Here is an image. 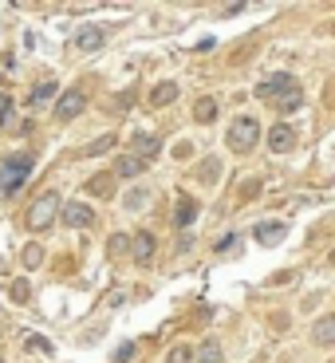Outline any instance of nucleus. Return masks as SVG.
Instances as JSON below:
<instances>
[{
    "instance_id": "obj_1",
    "label": "nucleus",
    "mask_w": 335,
    "mask_h": 363,
    "mask_svg": "<svg viewBox=\"0 0 335 363\" xmlns=\"http://www.w3.org/2000/svg\"><path fill=\"white\" fill-rule=\"evenodd\" d=\"M256 95H261V99H272L280 111H296L300 103H304V91H300L296 75H288V72L268 75V79H264L261 87H256Z\"/></svg>"
},
{
    "instance_id": "obj_2",
    "label": "nucleus",
    "mask_w": 335,
    "mask_h": 363,
    "mask_svg": "<svg viewBox=\"0 0 335 363\" xmlns=\"http://www.w3.org/2000/svg\"><path fill=\"white\" fill-rule=\"evenodd\" d=\"M32 166H36V155H32V150H20V155H8V158H4V162H0V198L16 194L20 186L28 182Z\"/></svg>"
},
{
    "instance_id": "obj_3",
    "label": "nucleus",
    "mask_w": 335,
    "mask_h": 363,
    "mask_svg": "<svg viewBox=\"0 0 335 363\" xmlns=\"http://www.w3.org/2000/svg\"><path fill=\"white\" fill-rule=\"evenodd\" d=\"M256 143H261V123H256L253 115H241L233 127H229V150L249 155V150H256Z\"/></svg>"
},
{
    "instance_id": "obj_4",
    "label": "nucleus",
    "mask_w": 335,
    "mask_h": 363,
    "mask_svg": "<svg viewBox=\"0 0 335 363\" xmlns=\"http://www.w3.org/2000/svg\"><path fill=\"white\" fill-rule=\"evenodd\" d=\"M59 206H64V201L55 198V194H44V198H36V201H32V209L24 213V225L32 229V233L47 229V225H52V218L59 213Z\"/></svg>"
},
{
    "instance_id": "obj_5",
    "label": "nucleus",
    "mask_w": 335,
    "mask_h": 363,
    "mask_svg": "<svg viewBox=\"0 0 335 363\" xmlns=\"http://www.w3.org/2000/svg\"><path fill=\"white\" fill-rule=\"evenodd\" d=\"M83 107H87V95H83L79 87H72V91L59 95V103H55V118H59V123H72Z\"/></svg>"
},
{
    "instance_id": "obj_6",
    "label": "nucleus",
    "mask_w": 335,
    "mask_h": 363,
    "mask_svg": "<svg viewBox=\"0 0 335 363\" xmlns=\"http://www.w3.org/2000/svg\"><path fill=\"white\" fill-rule=\"evenodd\" d=\"M103 44H107V32H103L99 24H83L79 32H75V48H79V52H99Z\"/></svg>"
},
{
    "instance_id": "obj_7",
    "label": "nucleus",
    "mask_w": 335,
    "mask_h": 363,
    "mask_svg": "<svg viewBox=\"0 0 335 363\" xmlns=\"http://www.w3.org/2000/svg\"><path fill=\"white\" fill-rule=\"evenodd\" d=\"M268 146L276 150V155H288L292 146H296V130H292L288 123H276V127L268 130Z\"/></svg>"
},
{
    "instance_id": "obj_8",
    "label": "nucleus",
    "mask_w": 335,
    "mask_h": 363,
    "mask_svg": "<svg viewBox=\"0 0 335 363\" xmlns=\"http://www.w3.org/2000/svg\"><path fill=\"white\" fill-rule=\"evenodd\" d=\"M59 209H64V221H67L72 229H87L91 221H95V213H91L83 201H67V206H59Z\"/></svg>"
},
{
    "instance_id": "obj_9",
    "label": "nucleus",
    "mask_w": 335,
    "mask_h": 363,
    "mask_svg": "<svg viewBox=\"0 0 335 363\" xmlns=\"http://www.w3.org/2000/svg\"><path fill=\"white\" fill-rule=\"evenodd\" d=\"M193 218H198V201L181 194V198L174 201V225H178V229H186V225H193Z\"/></svg>"
},
{
    "instance_id": "obj_10",
    "label": "nucleus",
    "mask_w": 335,
    "mask_h": 363,
    "mask_svg": "<svg viewBox=\"0 0 335 363\" xmlns=\"http://www.w3.org/2000/svg\"><path fill=\"white\" fill-rule=\"evenodd\" d=\"M284 233H288V229H284L280 221H261V225L253 229V237L261 241V245H276V241H280Z\"/></svg>"
},
{
    "instance_id": "obj_11",
    "label": "nucleus",
    "mask_w": 335,
    "mask_h": 363,
    "mask_svg": "<svg viewBox=\"0 0 335 363\" xmlns=\"http://www.w3.org/2000/svg\"><path fill=\"white\" fill-rule=\"evenodd\" d=\"M142 170H146V162H142V158L127 155V158H118V162H115V174H110V178H138Z\"/></svg>"
},
{
    "instance_id": "obj_12",
    "label": "nucleus",
    "mask_w": 335,
    "mask_h": 363,
    "mask_svg": "<svg viewBox=\"0 0 335 363\" xmlns=\"http://www.w3.org/2000/svg\"><path fill=\"white\" fill-rule=\"evenodd\" d=\"M193 178H198L201 186H213V182L221 178V162H217V158H205V162H198V170H193Z\"/></svg>"
},
{
    "instance_id": "obj_13",
    "label": "nucleus",
    "mask_w": 335,
    "mask_h": 363,
    "mask_svg": "<svg viewBox=\"0 0 335 363\" xmlns=\"http://www.w3.org/2000/svg\"><path fill=\"white\" fill-rule=\"evenodd\" d=\"M312 340H316L319 347H327L335 340V316H324V320H316V328H312Z\"/></svg>"
},
{
    "instance_id": "obj_14",
    "label": "nucleus",
    "mask_w": 335,
    "mask_h": 363,
    "mask_svg": "<svg viewBox=\"0 0 335 363\" xmlns=\"http://www.w3.org/2000/svg\"><path fill=\"white\" fill-rule=\"evenodd\" d=\"M130 253H135L138 264H146L150 257H154V237H150V233H138V237H135V245H130Z\"/></svg>"
},
{
    "instance_id": "obj_15",
    "label": "nucleus",
    "mask_w": 335,
    "mask_h": 363,
    "mask_svg": "<svg viewBox=\"0 0 335 363\" xmlns=\"http://www.w3.org/2000/svg\"><path fill=\"white\" fill-rule=\"evenodd\" d=\"M158 146H162V143H158L154 135H138V138H135V158H142V162H150V158L158 155Z\"/></svg>"
},
{
    "instance_id": "obj_16",
    "label": "nucleus",
    "mask_w": 335,
    "mask_h": 363,
    "mask_svg": "<svg viewBox=\"0 0 335 363\" xmlns=\"http://www.w3.org/2000/svg\"><path fill=\"white\" fill-rule=\"evenodd\" d=\"M174 99H178V83H158L154 95H150L154 107H166V103H174Z\"/></svg>"
},
{
    "instance_id": "obj_17",
    "label": "nucleus",
    "mask_w": 335,
    "mask_h": 363,
    "mask_svg": "<svg viewBox=\"0 0 335 363\" xmlns=\"http://www.w3.org/2000/svg\"><path fill=\"white\" fill-rule=\"evenodd\" d=\"M110 146H115V135H99L91 146H83V158H99V155H107Z\"/></svg>"
},
{
    "instance_id": "obj_18",
    "label": "nucleus",
    "mask_w": 335,
    "mask_h": 363,
    "mask_svg": "<svg viewBox=\"0 0 335 363\" xmlns=\"http://www.w3.org/2000/svg\"><path fill=\"white\" fill-rule=\"evenodd\" d=\"M193 118H198V123H213V118H217V103H213V99H198Z\"/></svg>"
},
{
    "instance_id": "obj_19",
    "label": "nucleus",
    "mask_w": 335,
    "mask_h": 363,
    "mask_svg": "<svg viewBox=\"0 0 335 363\" xmlns=\"http://www.w3.org/2000/svg\"><path fill=\"white\" fill-rule=\"evenodd\" d=\"M146 201H150V194H146V190H142V186H138V190H130V194H127V198H123V206H127V209H130V213H138V209H142V206H146Z\"/></svg>"
},
{
    "instance_id": "obj_20",
    "label": "nucleus",
    "mask_w": 335,
    "mask_h": 363,
    "mask_svg": "<svg viewBox=\"0 0 335 363\" xmlns=\"http://www.w3.org/2000/svg\"><path fill=\"white\" fill-rule=\"evenodd\" d=\"M198 359L201 363H221V344H213V340H209V344H201Z\"/></svg>"
},
{
    "instance_id": "obj_21",
    "label": "nucleus",
    "mask_w": 335,
    "mask_h": 363,
    "mask_svg": "<svg viewBox=\"0 0 335 363\" xmlns=\"http://www.w3.org/2000/svg\"><path fill=\"white\" fill-rule=\"evenodd\" d=\"M40 261H44V249H40V245H28V249H24V269H36Z\"/></svg>"
},
{
    "instance_id": "obj_22",
    "label": "nucleus",
    "mask_w": 335,
    "mask_h": 363,
    "mask_svg": "<svg viewBox=\"0 0 335 363\" xmlns=\"http://www.w3.org/2000/svg\"><path fill=\"white\" fill-rule=\"evenodd\" d=\"M52 91H55V79H44V83H40L36 91H32V103H44L47 95H52Z\"/></svg>"
},
{
    "instance_id": "obj_23",
    "label": "nucleus",
    "mask_w": 335,
    "mask_h": 363,
    "mask_svg": "<svg viewBox=\"0 0 335 363\" xmlns=\"http://www.w3.org/2000/svg\"><path fill=\"white\" fill-rule=\"evenodd\" d=\"M190 359H193V352H190V347H174V352L166 355V363H190Z\"/></svg>"
},
{
    "instance_id": "obj_24",
    "label": "nucleus",
    "mask_w": 335,
    "mask_h": 363,
    "mask_svg": "<svg viewBox=\"0 0 335 363\" xmlns=\"http://www.w3.org/2000/svg\"><path fill=\"white\" fill-rule=\"evenodd\" d=\"M135 359V344H118L115 347V363H130Z\"/></svg>"
},
{
    "instance_id": "obj_25",
    "label": "nucleus",
    "mask_w": 335,
    "mask_h": 363,
    "mask_svg": "<svg viewBox=\"0 0 335 363\" xmlns=\"http://www.w3.org/2000/svg\"><path fill=\"white\" fill-rule=\"evenodd\" d=\"M127 241H130L127 233H115V237H110V257H115V253H127Z\"/></svg>"
},
{
    "instance_id": "obj_26",
    "label": "nucleus",
    "mask_w": 335,
    "mask_h": 363,
    "mask_svg": "<svg viewBox=\"0 0 335 363\" xmlns=\"http://www.w3.org/2000/svg\"><path fill=\"white\" fill-rule=\"evenodd\" d=\"M8 115H12V99H8V95H0V127L8 123Z\"/></svg>"
},
{
    "instance_id": "obj_27",
    "label": "nucleus",
    "mask_w": 335,
    "mask_h": 363,
    "mask_svg": "<svg viewBox=\"0 0 335 363\" xmlns=\"http://www.w3.org/2000/svg\"><path fill=\"white\" fill-rule=\"evenodd\" d=\"M28 292H32V289H28L24 281H16V284H12V296H16V300H28Z\"/></svg>"
}]
</instances>
